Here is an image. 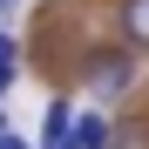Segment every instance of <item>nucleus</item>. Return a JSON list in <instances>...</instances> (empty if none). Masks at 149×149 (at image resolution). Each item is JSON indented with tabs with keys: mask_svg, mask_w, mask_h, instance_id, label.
<instances>
[{
	"mask_svg": "<svg viewBox=\"0 0 149 149\" xmlns=\"http://www.w3.org/2000/svg\"><path fill=\"white\" fill-rule=\"evenodd\" d=\"M129 81H136V54H129V47L88 54V88H95V95H122Z\"/></svg>",
	"mask_w": 149,
	"mask_h": 149,
	"instance_id": "1",
	"label": "nucleus"
},
{
	"mask_svg": "<svg viewBox=\"0 0 149 149\" xmlns=\"http://www.w3.org/2000/svg\"><path fill=\"white\" fill-rule=\"evenodd\" d=\"M68 122H74L68 102H54V109H47V142H68Z\"/></svg>",
	"mask_w": 149,
	"mask_h": 149,
	"instance_id": "4",
	"label": "nucleus"
},
{
	"mask_svg": "<svg viewBox=\"0 0 149 149\" xmlns=\"http://www.w3.org/2000/svg\"><path fill=\"white\" fill-rule=\"evenodd\" d=\"M0 129H7V115H0Z\"/></svg>",
	"mask_w": 149,
	"mask_h": 149,
	"instance_id": "10",
	"label": "nucleus"
},
{
	"mask_svg": "<svg viewBox=\"0 0 149 149\" xmlns=\"http://www.w3.org/2000/svg\"><path fill=\"white\" fill-rule=\"evenodd\" d=\"M7 81H14V47L0 54V95H7Z\"/></svg>",
	"mask_w": 149,
	"mask_h": 149,
	"instance_id": "6",
	"label": "nucleus"
},
{
	"mask_svg": "<svg viewBox=\"0 0 149 149\" xmlns=\"http://www.w3.org/2000/svg\"><path fill=\"white\" fill-rule=\"evenodd\" d=\"M109 136H115L109 115H74V122H68V142H74V149H109Z\"/></svg>",
	"mask_w": 149,
	"mask_h": 149,
	"instance_id": "3",
	"label": "nucleus"
},
{
	"mask_svg": "<svg viewBox=\"0 0 149 149\" xmlns=\"http://www.w3.org/2000/svg\"><path fill=\"white\" fill-rule=\"evenodd\" d=\"M0 7H20V0H0Z\"/></svg>",
	"mask_w": 149,
	"mask_h": 149,
	"instance_id": "9",
	"label": "nucleus"
},
{
	"mask_svg": "<svg viewBox=\"0 0 149 149\" xmlns=\"http://www.w3.org/2000/svg\"><path fill=\"white\" fill-rule=\"evenodd\" d=\"M109 149H149V136L142 129H122V136H109Z\"/></svg>",
	"mask_w": 149,
	"mask_h": 149,
	"instance_id": "5",
	"label": "nucleus"
},
{
	"mask_svg": "<svg viewBox=\"0 0 149 149\" xmlns=\"http://www.w3.org/2000/svg\"><path fill=\"white\" fill-rule=\"evenodd\" d=\"M7 47H14V41H7V34H0V54H7Z\"/></svg>",
	"mask_w": 149,
	"mask_h": 149,
	"instance_id": "8",
	"label": "nucleus"
},
{
	"mask_svg": "<svg viewBox=\"0 0 149 149\" xmlns=\"http://www.w3.org/2000/svg\"><path fill=\"white\" fill-rule=\"evenodd\" d=\"M115 27H122V47H129V54H149V0H122Z\"/></svg>",
	"mask_w": 149,
	"mask_h": 149,
	"instance_id": "2",
	"label": "nucleus"
},
{
	"mask_svg": "<svg viewBox=\"0 0 149 149\" xmlns=\"http://www.w3.org/2000/svg\"><path fill=\"white\" fill-rule=\"evenodd\" d=\"M0 149H27V142H20V136H7V129H0Z\"/></svg>",
	"mask_w": 149,
	"mask_h": 149,
	"instance_id": "7",
	"label": "nucleus"
}]
</instances>
